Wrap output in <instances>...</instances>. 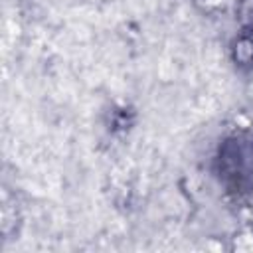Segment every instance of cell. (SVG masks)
I'll use <instances>...</instances> for the list:
<instances>
[{
  "label": "cell",
  "mask_w": 253,
  "mask_h": 253,
  "mask_svg": "<svg viewBox=\"0 0 253 253\" xmlns=\"http://www.w3.org/2000/svg\"><path fill=\"white\" fill-rule=\"evenodd\" d=\"M233 55L239 65H251L253 63V26L243 30L233 45Z\"/></svg>",
  "instance_id": "2"
},
{
  "label": "cell",
  "mask_w": 253,
  "mask_h": 253,
  "mask_svg": "<svg viewBox=\"0 0 253 253\" xmlns=\"http://www.w3.org/2000/svg\"><path fill=\"white\" fill-rule=\"evenodd\" d=\"M215 168L219 182L235 196L253 192V136L239 132L225 138L219 146Z\"/></svg>",
  "instance_id": "1"
}]
</instances>
